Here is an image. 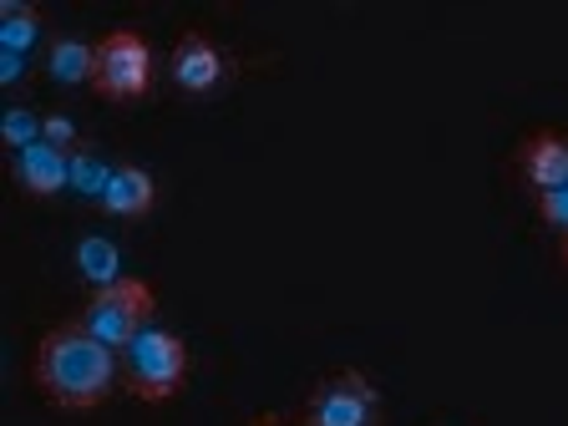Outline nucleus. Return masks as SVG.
<instances>
[{"mask_svg": "<svg viewBox=\"0 0 568 426\" xmlns=\"http://www.w3.org/2000/svg\"><path fill=\"white\" fill-rule=\"evenodd\" d=\"M118 351L87 335L82 325H57L31 351V386L61 412H92L118 390Z\"/></svg>", "mask_w": 568, "mask_h": 426, "instance_id": "1", "label": "nucleus"}, {"mask_svg": "<svg viewBox=\"0 0 568 426\" xmlns=\"http://www.w3.org/2000/svg\"><path fill=\"white\" fill-rule=\"evenodd\" d=\"M118 366H122L128 396L153 402V406L173 402L178 390H183V376H189V345H183V335L148 325L138 341H128L118 351Z\"/></svg>", "mask_w": 568, "mask_h": 426, "instance_id": "2", "label": "nucleus"}, {"mask_svg": "<svg viewBox=\"0 0 568 426\" xmlns=\"http://www.w3.org/2000/svg\"><path fill=\"white\" fill-rule=\"evenodd\" d=\"M153 305H158L153 284L118 280V284H106V290H92V300H87V310H82V331L97 335L102 345H112V351H122L128 341H138V335L148 331Z\"/></svg>", "mask_w": 568, "mask_h": 426, "instance_id": "3", "label": "nucleus"}, {"mask_svg": "<svg viewBox=\"0 0 568 426\" xmlns=\"http://www.w3.org/2000/svg\"><path fill=\"white\" fill-rule=\"evenodd\" d=\"M300 426H381V390L361 371H335L310 390Z\"/></svg>", "mask_w": 568, "mask_h": 426, "instance_id": "4", "label": "nucleus"}, {"mask_svg": "<svg viewBox=\"0 0 568 426\" xmlns=\"http://www.w3.org/2000/svg\"><path fill=\"white\" fill-rule=\"evenodd\" d=\"M97 92L106 102H138L153 87V51L138 31H112L97 47Z\"/></svg>", "mask_w": 568, "mask_h": 426, "instance_id": "5", "label": "nucleus"}, {"mask_svg": "<svg viewBox=\"0 0 568 426\" xmlns=\"http://www.w3.org/2000/svg\"><path fill=\"white\" fill-rule=\"evenodd\" d=\"M11 173L26 199H57L61 189H71V153H61V148H51V142L41 138V142H31L26 153L11 158Z\"/></svg>", "mask_w": 568, "mask_h": 426, "instance_id": "6", "label": "nucleus"}, {"mask_svg": "<svg viewBox=\"0 0 568 426\" xmlns=\"http://www.w3.org/2000/svg\"><path fill=\"white\" fill-rule=\"evenodd\" d=\"M168 71H173V82L183 87L189 97H209L213 87L224 82V51L213 47L203 31H189L173 47V61H168Z\"/></svg>", "mask_w": 568, "mask_h": 426, "instance_id": "7", "label": "nucleus"}, {"mask_svg": "<svg viewBox=\"0 0 568 426\" xmlns=\"http://www.w3.org/2000/svg\"><path fill=\"white\" fill-rule=\"evenodd\" d=\"M518 173L528 178L538 193L548 189H568V138L558 132H528L518 142Z\"/></svg>", "mask_w": 568, "mask_h": 426, "instance_id": "8", "label": "nucleus"}, {"mask_svg": "<svg viewBox=\"0 0 568 426\" xmlns=\"http://www.w3.org/2000/svg\"><path fill=\"white\" fill-rule=\"evenodd\" d=\"M158 203V183L148 168H118L112 173V183H106V199H102V213H112V219H148Z\"/></svg>", "mask_w": 568, "mask_h": 426, "instance_id": "9", "label": "nucleus"}, {"mask_svg": "<svg viewBox=\"0 0 568 426\" xmlns=\"http://www.w3.org/2000/svg\"><path fill=\"white\" fill-rule=\"evenodd\" d=\"M41 36H47V21H41L36 6H21V0L0 6V47H6V57H26L31 47H41Z\"/></svg>", "mask_w": 568, "mask_h": 426, "instance_id": "10", "label": "nucleus"}, {"mask_svg": "<svg viewBox=\"0 0 568 426\" xmlns=\"http://www.w3.org/2000/svg\"><path fill=\"white\" fill-rule=\"evenodd\" d=\"M47 71L57 77L61 87H82V82H97V47H87V41H51L47 51Z\"/></svg>", "mask_w": 568, "mask_h": 426, "instance_id": "11", "label": "nucleus"}, {"mask_svg": "<svg viewBox=\"0 0 568 426\" xmlns=\"http://www.w3.org/2000/svg\"><path fill=\"white\" fill-rule=\"evenodd\" d=\"M77 270H82V280L97 284V290L128 280V274H122L118 244H106V239H82V244H77Z\"/></svg>", "mask_w": 568, "mask_h": 426, "instance_id": "12", "label": "nucleus"}, {"mask_svg": "<svg viewBox=\"0 0 568 426\" xmlns=\"http://www.w3.org/2000/svg\"><path fill=\"white\" fill-rule=\"evenodd\" d=\"M112 173H118V168L102 163V148H97V142H82V148L71 153V189L82 193V199H97V203H102V199H106V183H112Z\"/></svg>", "mask_w": 568, "mask_h": 426, "instance_id": "13", "label": "nucleus"}, {"mask_svg": "<svg viewBox=\"0 0 568 426\" xmlns=\"http://www.w3.org/2000/svg\"><path fill=\"white\" fill-rule=\"evenodd\" d=\"M0 138H6V148H11V158L26 153L31 142H41V118H36V112H26V106H11V112H6Z\"/></svg>", "mask_w": 568, "mask_h": 426, "instance_id": "14", "label": "nucleus"}, {"mask_svg": "<svg viewBox=\"0 0 568 426\" xmlns=\"http://www.w3.org/2000/svg\"><path fill=\"white\" fill-rule=\"evenodd\" d=\"M532 209L544 219V229H558L568 239V189H548V193H532Z\"/></svg>", "mask_w": 568, "mask_h": 426, "instance_id": "15", "label": "nucleus"}, {"mask_svg": "<svg viewBox=\"0 0 568 426\" xmlns=\"http://www.w3.org/2000/svg\"><path fill=\"white\" fill-rule=\"evenodd\" d=\"M41 138H47L51 148H61V153H77V148H82V138H77V122L61 118V112L41 118Z\"/></svg>", "mask_w": 568, "mask_h": 426, "instance_id": "16", "label": "nucleus"}, {"mask_svg": "<svg viewBox=\"0 0 568 426\" xmlns=\"http://www.w3.org/2000/svg\"><path fill=\"white\" fill-rule=\"evenodd\" d=\"M0 82H6V87H21L26 82V57H6V61H0Z\"/></svg>", "mask_w": 568, "mask_h": 426, "instance_id": "17", "label": "nucleus"}, {"mask_svg": "<svg viewBox=\"0 0 568 426\" xmlns=\"http://www.w3.org/2000/svg\"><path fill=\"white\" fill-rule=\"evenodd\" d=\"M248 426H284V422H280V416H254Z\"/></svg>", "mask_w": 568, "mask_h": 426, "instance_id": "18", "label": "nucleus"}, {"mask_svg": "<svg viewBox=\"0 0 568 426\" xmlns=\"http://www.w3.org/2000/svg\"><path fill=\"white\" fill-rule=\"evenodd\" d=\"M564 264H568V239H564Z\"/></svg>", "mask_w": 568, "mask_h": 426, "instance_id": "19", "label": "nucleus"}]
</instances>
